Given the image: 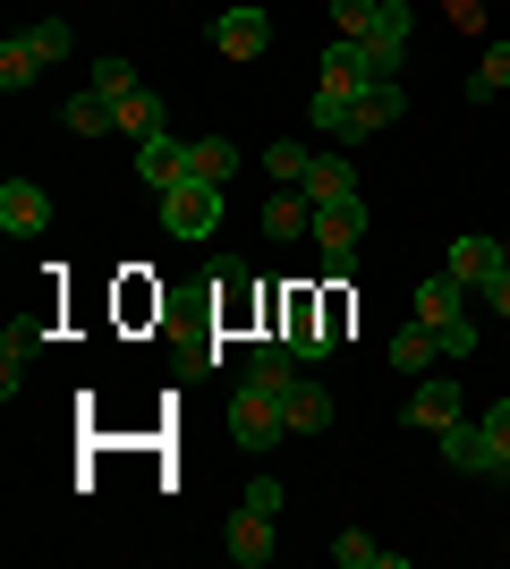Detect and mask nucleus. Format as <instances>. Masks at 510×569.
Segmentation results:
<instances>
[{
    "instance_id": "1",
    "label": "nucleus",
    "mask_w": 510,
    "mask_h": 569,
    "mask_svg": "<svg viewBox=\"0 0 510 569\" xmlns=\"http://www.w3.org/2000/svg\"><path fill=\"white\" fill-rule=\"evenodd\" d=\"M281 433H290V408H281V391L247 375L239 391H230V442H239V451H272Z\"/></svg>"
},
{
    "instance_id": "2",
    "label": "nucleus",
    "mask_w": 510,
    "mask_h": 569,
    "mask_svg": "<svg viewBox=\"0 0 510 569\" xmlns=\"http://www.w3.org/2000/svg\"><path fill=\"white\" fill-rule=\"evenodd\" d=\"M323 247V272L332 281H349L358 272V238H366V204L358 196H340V204H316V230H307Z\"/></svg>"
},
{
    "instance_id": "3",
    "label": "nucleus",
    "mask_w": 510,
    "mask_h": 569,
    "mask_svg": "<svg viewBox=\"0 0 510 569\" xmlns=\"http://www.w3.org/2000/svg\"><path fill=\"white\" fill-rule=\"evenodd\" d=\"M153 204H162V230L188 238V247L221 230V188H204V179H179V188H162Z\"/></svg>"
},
{
    "instance_id": "4",
    "label": "nucleus",
    "mask_w": 510,
    "mask_h": 569,
    "mask_svg": "<svg viewBox=\"0 0 510 569\" xmlns=\"http://www.w3.org/2000/svg\"><path fill=\"white\" fill-rule=\"evenodd\" d=\"M409 34H417V9H409V0H374V18H366L349 43H366V51H374V69L400 77V60H409Z\"/></svg>"
},
{
    "instance_id": "5",
    "label": "nucleus",
    "mask_w": 510,
    "mask_h": 569,
    "mask_svg": "<svg viewBox=\"0 0 510 569\" xmlns=\"http://www.w3.org/2000/svg\"><path fill=\"white\" fill-rule=\"evenodd\" d=\"M460 417H468V391H460L451 375H426V382L409 391V408H400V426H417V433H451Z\"/></svg>"
},
{
    "instance_id": "6",
    "label": "nucleus",
    "mask_w": 510,
    "mask_h": 569,
    "mask_svg": "<svg viewBox=\"0 0 510 569\" xmlns=\"http://www.w3.org/2000/svg\"><path fill=\"white\" fill-rule=\"evenodd\" d=\"M264 43H272V9H256V0H239V9L213 18V51L221 60H264Z\"/></svg>"
},
{
    "instance_id": "7",
    "label": "nucleus",
    "mask_w": 510,
    "mask_h": 569,
    "mask_svg": "<svg viewBox=\"0 0 510 569\" xmlns=\"http://www.w3.org/2000/svg\"><path fill=\"white\" fill-rule=\"evenodd\" d=\"M442 272H460L468 289H493V272H510V247H502V238H486V230H468V238H451Z\"/></svg>"
},
{
    "instance_id": "8",
    "label": "nucleus",
    "mask_w": 510,
    "mask_h": 569,
    "mask_svg": "<svg viewBox=\"0 0 510 569\" xmlns=\"http://www.w3.org/2000/svg\"><path fill=\"white\" fill-rule=\"evenodd\" d=\"M400 111H409L400 77H374V86H358V94H349V144H358V137H374V128H391Z\"/></svg>"
},
{
    "instance_id": "9",
    "label": "nucleus",
    "mask_w": 510,
    "mask_h": 569,
    "mask_svg": "<svg viewBox=\"0 0 510 569\" xmlns=\"http://www.w3.org/2000/svg\"><path fill=\"white\" fill-rule=\"evenodd\" d=\"M0 230H9V238L51 230V196L34 188V179H0Z\"/></svg>"
},
{
    "instance_id": "10",
    "label": "nucleus",
    "mask_w": 510,
    "mask_h": 569,
    "mask_svg": "<svg viewBox=\"0 0 510 569\" xmlns=\"http://www.w3.org/2000/svg\"><path fill=\"white\" fill-rule=\"evenodd\" d=\"M221 545H230V561H239V569H264V561H272V519L239 501V510H230V527H221Z\"/></svg>"
},
{
    "instance_id": "11",
    "label": "nucleus",
    "mask_w": 510,
    "mask_h": 569,
    "mask_svg": "<svg viewBox=\"0 0 510 569\" xmlns=\"http://www.w3.org/2000/svg\"><path fill=\"white\" fill-rule=\"evenodd\" d=\"M43 357V323L26 315V323H9L0 332V400H18V382H26V366Z\"/></svg>"
},
{
    "instance_id": "12",
    "label": "nucleus",
    "mask_w": 510,
    "mask_h": 569,
    "mask_svg": "<svg viewBox=\"0 0 510 569\" xmlns=\"http://www.w3.org/2000/svg\"><path fill=\"white\" fill-rule=\"evenodd\" d=\"M374 77H383V69H374V51L349 43V34L323 51V94H358V86H374Z\"/></svg>"
},
{
    "instance_id": "13",
    "label": "nucleus",
    "mask_w": 510,
    "mask_h": 569,
    "mask_svg": "<svg viewBox=\"0 0 510 569\" xmlns=\"http://www.w3.org/2000/svg\"><path fill=\"white\" fill-rule=\"evenodd\" d=\"M460 315H468V281L460 272H426V281H417V323L442 332V323H460Z\"/></svg>"
},
{
    "instance_id": "14",
    "label": "nucleus",
    "mask_w": 510,
    "mask_h": 569,
    "mask_svg": "<svg viewBox=\"0 0 510 569\" xmlns=\"http://www.w3.org/2000/svg\"><path fill=\"white\" fill-rule=\"evenodd\" d=\"M137 179H146L153 196L179 188V179H188V144H179V137H146V144H137Z\"/></svg>"
},
{
    "instance_id": "15",
    "label": "nucleus",
    "mask_w": 510,
    "mask_h": 569,
    "mask_svg": "<svg viewBox=\"0 0 510 569\" xmlns=\"http://www.w3.org/2000/svg\"><path fill=\"white\" fill-rule=\"evenodd\" d=\"M281 408H290V433H323V426H332V408H340V400L323 391L316 375H298L290 391H281Z\"/></svg>"
},
{
    "instance_id": "16",
    "label": "nucleus",
    "mask_w": 510,
    "mask_h": 569,
    "mask_svg": "<svg viewBox=\"0 0 510 569\" xmlns=\"http://www.w3.org/2000/svg\"><path fill=\"white\" fill-rule=\"evenodd\" d=\"M188 179L230 188V179H239V144H230V137H196V144H188Z\"/></svg>"
},
{
    "instance_id": "17",
    "label": "nucleus",
    "mask_w": 510,
    "mask_h": 569,
    "mask_svg": "<svg viewBox=\"0 0 510 569\" xmlns=\"http://www.w3.org/2000/svg\"><path fill=\"white\" fill-rule=\"evenodd\" d=\"M307 230H316V196H307V188H281L264 204V238H307Z\"/></svg>"
},
{
    "instance_id": "18",
    "label": "nucleus",
    "mask_w": 510,
    "mask_h": 569,
    "mask_svg": "<svg viewBox=\"0 0 510 569\" xmlns=\"http://www.w3.org/2000/svg\"><path fill=\"white\" fill-rule=\"evenodd\" d=\"M434 442H442V459H451V468H460V476H493L486 426H468V417H460V426H451V433H434Z\"/></svg>"
},
{
    "instance_id": "19",
    "label": "nucleus",
    "mask_w": 510,
    "mask_h": 569,
    "mask_svg": "<svg viewBox=\"0 0 510 569\" xmlns=\"http://www.w3.org/2000/svg\"><path fill=\"white\" fill-rule=\"evenodd\" d=\"M434 357H442V332L409 315V323H400V340H391V366H400V375H426Z\"/></svg>"
},
{
    "instance_id": "20",
    "label": "nucleus",
    "mask_w": 510,
    "mask_h": 569,
    "mask_svg": "<svg viewBox=\"0 0 510 569\" xmlns=\"http://www.w3.org/2000/svg\"><path fill=\"white\" fill-rule=\"evenodd\" d=\"M307 196H316V204L358 196V170H349V153H316V170H307Z\"/></svg>"
},
{
    "instance_id": "21",
    "label": "nucleus",
    "mask_w": 510,
    "mask_h": 569,
    "mask_svg": "<svg viewBox=\"0 0 510 569\" xmlns=\"http://www.w3.org/2000/svg\"><path fill=\"white\" fill-rule=\"evenodd\" d=\"M34 77H43V51L26 43V34H9V43H0V94H26Z\"/></svg>"
},
{
    "instance_id": "22",
    "label": "nucleus",
    "mask_w": 510,
    "mask_h": 569,
    "mask_svg": "<svg viewBox=\"0 0 510 569\" xmlns=\"http://www.w3.org/2000/svg\"><path fill=\"white\" fill-rule=\"evenodd\" d=\"M332 561H340V569H409L391 545H374V536H358V527H349V536H332Z\"/></svg>"
},
{
    "instance_id": "23",
    "label": "nucleus",
    "mask_w": 510,
    "mask_h": 569,
    "mask_svg": "<svg viewBox=\"0 0 510 569\" xmlns=\"http://www.w3.org/2000/svg\"><path fill=\"white\" fill-rule=\"evenodd\" d=\"M77 128V137H102V128H120V102L111 94H94V86H86V94H69V111H60Z\"/></svg>"
},
{
    "instance_id": "24",
    "label": "nucleus",
    "mask_w": 510,
    "mask_h": 569,
    "mask_svg": "<svg viewBox=\"0 0 510 569\" xmlns=\"http://www.w3.org/2000/svg\"><path fill=\"white\" fill-rule=\"evenodd\" d=\"M493 94H510V43H493L477 69H468V102H493Z\"/></svg>"
},
{
    "instance_id": "25",
    "label": "nucleus",
    "mask_w": 510,
    "mask_h": 569,
    "mask_svg": "<svg viewBox=\"0 0 510 569\" xmlns=\"http://www.w3.org/2000/svg\"><path fill=\"white\" fill-rule=\"evenodd\" d=\"M264 170H272V179H281V188H307V170H316V144L281 137V144H272V153H264Z\"/></svg>"
},
{
    "instance_id": "26",
    "label": "nucleus",
    "mask_w": 510,
    "mask_h": 569,
    "mask_svg": "<svg viewBox=\"0 0 510 569\" xmlns=\"http://www.w3.org/2000/svg\"><path fill=\"white\" fill-rule=\"evenodd\" d=\"M120 128H128L137 144L162 137V94H146V86H137V94H120Z\"/></svg>"
},
{
    "instance_id": "27",
    "label": "nucleus",
    "mask_w": 510,
    "mask_h": 569,
    "mask_svg": "<svg viewBox=\"0 0 510 569\" xmlns=\"http://www.w3.org/2000/svg\"><path fill=\"white\" fill-rule=\"evenodd\" d=\"M477 426H486V451H493V485H510V400H493Z\"/></svg>"
},
{
    "instance_id": "28",
    "label": "nucleus",
    "mask_w": 510,
    "mask_h": 569,
    "mask_svg": "<svg viewBox=\"0 0 510 569\" xmlns=\"http://www.w3.org/2000/svg\"><path fill=\"white\" fill-rule=\"evenodd\" d=\"M26 43L43 51V69H51V60H69V51H77V34H69V18H34V26H26Z\"/></svg>"
},
{
    "instance_id": "29",
    "label": "nucleus",
    "mask_w": 510,
    "mask_h": 569,
    "mask_svg": "<svg viewBox=\"0 0 510 569\" xmlns=\"http://www.w3.org/2000/svg\"><path fill=\"white\" fill-rule=\"evenodd\" d=\"M86 86H94V94H137V69H128V60H94V69H86Z\"/></svg>"
},
{
    "instance_id": "30",
    "label": "nucleus",
    "mask_w": 510,
    "mask_h": 569,
    "mask_svg": "<svg viewBox=\"0 0 510 569\" xmlns=\"http://www.w3.org/2000/svg\"><path fill=\"white\" fill-rule=\"evenodd\" d=\"M247 510L281 519V510H290V485H281V476H256V485H247Z\"/></svg>"
},
{
    "instance_id": "31",
    "label": "nucleus",
    "mask_w": 510,
    "mask_h": 569,
    "mask_svg": "<svg viewBox=\"0 0 510 569\" xmlns=\"http://www.w3.org/2000/svg\"><path fill=\"white\" fill-rule=\"evenodd\" d=\"M477 340H486V323H477V315H460V323H442V357H468Z\"/></svg>"
},
{
    "instance_id": "32",
    "label": "nucleus",
    "mask_w": 510,
    "mask_h": 569,
    "mask_svg": "<svg viewBox=\"0 0 510 569\" xmlns=\"http://www.w3.org/2000/svg\"><path fill=\"white\" fill-rule=\"evenodd\" d=\"M332 18H340V34H358V26L374 18V0H332Z\"/></svg>"
},
{
    "instance_id": "33",
    "label": "nucleus",
    "mask_w": 510,
    "mask_h": 569,
    "mask_svg": "<svg viewBox=\"0 0 510 569\" xmlns=\"http://www.w3.org/2000/svg\"><path fill=\"white\" fill-rule=\"evenodd\" d=\"M486 298H493V315H510V272H493V289H486Z\"/></svg>"
}]
</instances>
